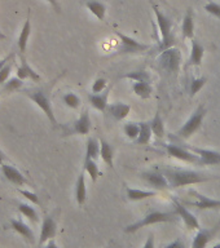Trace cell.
<instances>
[{"mask_svg":"<svg viewBox=\"0 0 220 248\" xmlns=\"http://www.w3.org/2000/svg\"><path fill=\"white\" fill-rule=\"evenodd\" d=\"M163 174L166 176L169 185L172 189H179V187H183V186L201 184V182L211 180V177H209V176L188 170H165Z\"/></svg>","mask_w":220,"mask_h":248,"instance_id":"6da1fadb","label":"cell"},{"mask_svg":"<svg viewBox=\"0 0 220 248\" xmlns=\"http://www.w3.org/2000/svg\"><path fill=\"white\" fill-rule=\"evenodd\" d=\"M23 94H26L29 98H30L33 102H34L36 106H38L40 110H42L46 116L48 118V120L51 122V124L53 125L54 128L58 127L57 119L54 116L53 108H52V104H51L50 96L47 94V91L44 88H33V89H26Z\"/></svg>","mask_w":220,"mask_h":248,"instance_id":"7a4b0ae2","label":"cell"},{"mask_svg":"<svg viewBox=\"0 0 220 248\" xmlns=\"http://www.w3.org/2000/svg\"><path fill=\"white\" fill-rule=\"evenodd\" d=\"M152 8H153V12L155 15V19H157V23H158L159 31H161V44H159V50L167 49V48H171L172 44L175 43V38L172 35V21H171L170 17H167L165 13L159 11L158 7L155 5L153 1H151Z\"/></svg>","mask_w":220,"mask_h":248,"instance_id":"3957f363","label":"cell"},{"mask_svg":"<svg viewBox=\"0 0 220 248\" xmlns=\"http://www.w3.org/2000/svg\"><path fill=\"white\" fill-rule=\"evenodd\" d=\"M176 218V212H161V211H155V212L148 213L147 216H144L141 220L136 221L134 224L128 225L124 229V232L132 234V232H137L139 229L149 226V225L159 224V222H172Z\"/></svg>","mask_w":220,"mask_h":248,"instance_id":"277c9868","label":"cell"},{"mask_svg":"<svg viewBox=\"0 0 220 248\" xmlns=\"http://www.w3.org/2000/svg\"><path fill=\"white\" fill-rule=\"evenodd\" d=\"M157 62H158L159 67L166 73H179L180 66H182V52L179 48H174V46L167 48L161 52Z\"/></svg>","mask_w":220,"mask_h":248,"instance_id":"5b68a950","label":"cell"},{"mask_svg":"<svg viewBox=\"0 0 220 248\" xmlns=\"http://www.w3.org/2000/svg\"><path fill=\"white\" fill-rule=\"evenodd\" d=\"M206 112H207V110H206L205 105H200L189 119L186 120V124L176 132V136L184 140H188L189 137H192V135H194L201 128Z\"/></svg>","mask_w":220,"mask_h":248,"instance_id":"8992f818","label":"cell"},{"mask_svg":"<svg viewBox=\"0 0 220 248\" xmlns=\"http://www.w3.org/2000/svg\"><path fill=\"white\" fill-rule=\"evenodd\" d=\"M114 34L119 38V48H118V54H136L143 53L149 49V46L137 42L136 39L131 38L126 34H122L118 30H114Z\"/></svg>","mask_w":220,"mask_h":248,"instance_id":"52a82bcc","label":"cell"},{"mask_svg":"<svg viewBox=\"0 0 220 248\" xmlns=\"http://www.w3.org/2000/svg\"><path fill=\"white\" fill-rule=\"evenodd\" d=\"M165 149H166L167 154L170 155L171 158H176L179 160H183V162L193 163V164H200V156L197 154H194L193 151H190L189 149L186 147L179 146V145H175V143H166L163 145Z\"/></svg>","mask_w":220,"mask_h":248,"instance_id":"ba28073f","label":"cell"},{"mask_svg":"<svg viewBox=\"0 0 220 248\" xmlns=\"http://www.w3.org/2000/svg\"><path fill=\"white\" fill-rule=\"evenodd\" d=\"M91 127H92V123H91V118H89V112L87 108H85L82 111L81 116L78 118L71 127L65 132V136L70 135H81V136H87L91 131Z\"/></svg>","mask_w":220,"mask_h":248,"instance_id":"9c48e42d","label":"cell"},{"mask_svg":"<svg viewBox=\"0 0 220 248\" xmlns=\"http://www.w3.org/2000/svg\"><path fill=\"white\" fill-rule=\"evenodd\" d=\"M172 204L175 207V212L180 218L183 220L184 225L186 226V229L189 230H194V229H200V222L194 217L193 213H190L188 211V208H186V204H183L182 202L178 201L176 198H172Z\"/></svg>","mask_w":220,"mask_h":248,"instance_id":"30bf717a","label":"cell"},{"mask_svg":"<svg viewBox=\"0 0 220 248\" xmlns=\"http://www.w3.org/2000/svg\"><path fill=\"white\" fill-rule=\"evenodd\" d=\"M186 147L200 156V160H201L200 166H220V153H218V151L196 146H188V145Z\"/></svg>","mask_w":220,"mask_h":248,"instance_id":"8fae6325","label":"cell"},{"mask_svg":"<svg viewBox=\"0 0 220 248\" xmlns=\"http://www.w3.org/2000/svg\"><path fill=\"white\" fill-rule=\"evenodd\" d=\"M57 232V222L53 218V216H46L43 218L42 228H40V235H39V246H43L48 240L53 239Z\"/></svg>","mask_w":220,"mask_h":248,"instance_id":"7c38bea8","label":"cell"},{"mask_svg":"<svg viewBox=\"0 0 220 248\" xmlns=\"http://www.w3.org/2000/svg\"><path fill=\"white\" fill-rule=\"evenodd\" d=\"M1 173L5 178H7L8 181L13 184L16 186H25V185H29V181H27V178L23 176L21 172H19L17 168H15L11 164H7V163H3L1 166Z\"/></svg>","mask_w":220,"mask_h":248,"instance_id":"4fadbf2b","label":"cell"},{"mask_svg":"<svg viewBox=\"0 0 220 248\" xmlns=\"http://www.w3.org/2000/svg\"><path fill=\"white\" fill-rule=\"evenodd\" d=\"M141 178L149 184V185L155 190H166L167 187H170L169 181H167L166 176L158 170H148L141 173Z\"/></svg>","mask_w":220,"mask_h":248,"instance_id":"5bb4252c","label":"cell"},{"mask_svg":"<svg viewBox=\"0 0 220 248\" xmlns=\"http://www.w3.org/2000/svg\"><path fill=\"white\" fill-rule=\"evenodd\" d=\"M190 194H193L194 197L197 198V202H186L184 204L190 205V207H194L197 209H218L220 208V199H213V198L206 197V195H202V194L197 193L192 190Z\"/></svg>","mask_w":220,"mask_h":248,"instance_id":"9a60e30c","label":"cell"},{"mask_svg":"<svg viewBox=\"0 0 220 248\" xmlns=\"http://www.w3.org/2000/svg\"><path fill=\"white\" fill-rule=\"evenodd\" d=\"M220 224L214 229H198V232L192 242V248H206L207 243L213 239V236L215 235V232H218Z\"/></svg>","mask_w":220,"mask_h":248,"instance_id":"2e32d148","label":"cell"},{"mask_svg":"<svg viewBox=\"0 0 220 248\" xmlns=\"http://www.w3.org/2000/svg\"><path fill=\"white\" fill-rule=\"evenodd\" d=\"M110 87L105 89V92L101 93H89L88 94V101L89 104L92 105L93 108L99 110L101 112L106 111L108 108V98H109V92H110Z\"/></svg>","mask_w":220,"mask_h":248,"instance_id":"e0dca14e","label":"cell"},{"mask_svg":"<svg viewBox=\"0 0 220 248\" xmlns=\"http://www.w3.org/2000/svg\"><path fill=\"white\" fill-rule=\"evenodd\" d=\"M11 228L15 230L16 232H18L19 235L22 236L23 239L27 240L29 243H35V235L34 232L31 230L29 225H26L22 220H16V218H11Z\"/></svg>","mask_w":220,"mask_h":248,"instance_id":"ac0fdd59","label":"cell"},{"mask_svg":"<svg viewBox=\"0 0 220 248\" xmlns=\"http://www.w3.org/2000/svg\"><path fill=\"white\" fill-rule=\"evenodd\" d=\"M17 77L19 79H22V80L23 79H30V80L35 81V83L40 81V75L27 63L25 56H21V63L17 67Z\"/></svg>","mask_w":220,"mask_h":248,"instance_id":"d6986e66","label":"cell"},{"mask_svg":"<svg viewBox=\"0 0 220 248\" xmlns=\"http://www.w3.org/2000/svg\"><path fill=\"white\" fill-rule=\"evenodd\" d=\"M203 54H205V48L202 46L201 43L196 39H192V52H190L189 60L186 62V67L201 65Z\"/></svg>","mask_w":220,"mask_h":248,"instance_id":"ffe728a7","label":"cell"},{"mask_svg":"<svg viewBox=\"0 0 220 248\" xmlns=\"http://www.w3.org/2000/svg\"><path fill=\"white\" fill-rule=\"evenodd\" d=\"M106 111L116 120H123L127 118L131 111V106L128 104H123V102H116V104L108 105Z\"/></svg>","mask_w":220,"mask_h":248,"instance_id":"44dd1931","label":"cell"},{"mask_svg":"<svg viewBox=\"0 0 220 248\" xmlns=\"http://www.w3.org/2000/svg\"><path fill=\"white\" fill-rule=\"evenodd\" d=\"M30 34H31V22H30V15H29L27 16L26 21H25V23H23L22 30H21V32H19L18 40H17V46H18L19 54H21V56H23L25 52H26L27 42H29Z\"/></svg>","mask_w":220,"mask_h":248,"instance_id":"7402d4cb","label":"cell"},{"mask_svg":"<svg viewBox=\"0 0 220 248\" xmlns=\"http://www.w3.org/2000/svg\"><path fill=\"white\" fill-rule=\"evenodd\" d=\"M126 193H127L128 201L139 202L143 201V199H148V198L155 197L157 195V190H140L126 186Z\"/></svg>","mask_w":220,"mask_h":248,"instance_id":"603a6c76","label":"cell"},{"mask_svg":"<svg viewBox=\"0 0 220 248\" xmlns=\"http://www.w3.org/2000/svg\"><path fill=\"white\" fill-rule=\"evenodd\" d=\"M182 34L183 39H193L194 35V21H193V12L192 9H188L184 16V19H183L182 25Z\"/></svg>","mask_w":220,"mask_h":248,"instance_id":"cb8c5ba5","label":"cell"},{"mask_svg":"<svg viewBox=\"0 0 220 248\" xmlns=\"http://www.w3.org/2000/svg\"><path fill=\"white\" fill-rule=\"evenodd\" d=\"M85 7L99 21H104L105 15H106V5L101 3L99 0H87Z\"/></svg>","mask_w":220,"mask_h":248,"instance_id":"d4e9b609","label":"cell"},{"mask_svg":"<svg viewBox=\"0 0 220 248\" xmlns=\"http://www.w3.org/2000/svg\"><path fill=\"white\" fill-rule=\"evenodd\" d=\"M100 156L102 159V162L109 167L113 168V160H114V149L109 145L108 141H105L104 139H100Z\"/></svg>","mask_w":220,"mask_h":248,"instance_id":"484cf974","label":"cell"},{"mask_svg":"<svg viewBox=\"0 0 220 248\" xmlns=\"http://www.w3.org/2000/svg\"><path fill=\"white\" fill-rule=\"evenodd\" d=\"M132 91L136 96H139L143 100H147V98H151L152 93H153V87H152V83H148V81H135V83H132Z\"/></svg>","mask_w":220,"mask_h":248,"instance_id":"4316f807","label":"cell"},{"mask_svg":"<svg viewBox=\"0 0 220 248\" xmlns=\"http://www.w3.org/2000/svg\"><path fill=\"white\" fill-rule=\"evenodd\" d=\"M75 199L79 205L85 204L87 199V187H85V178L83 172L78 176L77 184H75Z\"/></svg>","mask_w":220,"mask_h":248,"instance_id":"83f0119b","label":"cell"},{"mask_svg":"<svg viewBox=\"0 0 220 248\" xmlns=\"http://www.w3.org/2000/svg\"><path fill=\"white\" fill-rule=\"evenodd\" d=\"M151 127L153 135L155 136V139L162 140L166 135V131H165V123H163V119L161 114L158 111L155 112L154 118L151 120Z\"/></svg>","mask_w":220,"mask_h":248,"instance_id":"f1b7e54d","label":"cell"},{"mask_svg":"<svg viewBox=\"0 0 220 248\" xmlns=\"http://www.w3.org/2000/svg\"><path fill=\"white\" fill-rule=\"evenodd\" d=\"M99 156H100V141L96 137H89L87 140L85 159H93V160H96Z\"/></svg>","mask_w":220,"mask_h":248,"instance_id":"f546056e","label":"cell"},{"mask_svg":"<svg viewBox=\"0 0 220 248\" xmlns=\"http://www.w3.org/2000/svg\"><path fill=\"white\" fill-rule=\"evenodd\" d=\"M152 135H153V132H152V127H151V122L149 123H140V133L139 137L136 139L135 143L137 145H148V143L151 142Z\"/></svg>","mask_w":220,"mask_h":248,"instance_id":"4dcf8cb0","label":"cell"},{"mask_svg":"<svg viewBox=\"0 0 220 248\" xmlns=\"http://www.w3.org/2000/svg\"><path fill=\"white\" fill-rule=\"evenodd\" d=\"M120 78H123V79H131V80L134 81H148V83H152L151 74L148 73V71H145V70L131 71V73L120 75Z\"/></svg>","mask_w":220,"mask_h":248,"instance_id":"1f68e13d","label":"cell"},{"mask_svg":"<svg viewBox=\"0 0 220 248\" xmlns=\"http://www.w3.org/2000/svg\"><path fill=\"white\" fill-rule=\"evenodd\" d=\"M18 211L22 216L27 217L31 222L36 224L39 221V215L36 212V209L34 207H31L30 204H26V203H18Z\"/></svg>","mask_w":220,"mask_h":248,"instance_id":"d6a6232c","label":"cell"},{"mask_svg":"<svg viewBox=\"0 0 220 248\" xmlns=\"http://www.w3.org/2000/svg\"><path fill=\"white\" fill-rule=\"evenodd\" d=\"M85 170L89 174V177L92 180V182H96L99 176H100V170L96 164V160L93 159H85Z\"/></svg>","mask_w":220,"mask_h":248,"instance_id":"836d02e7","label":"cell"},{"mask_svg":"<svg viewBox=\"0 0 220 248\" xmlns=\"http://www.w3.org/2000/svg\"><path fill=\"white\" fill-rule=\"evenodd\" d=\"M62 101H64V104H65L66 106L70 108H78L82 104L81 97L78 96L77 93H74V92L65 93V94L62 96Z\"/></svg>","mask_w":220,"mask_h":248,"instance_id":"e575fe53","label":"cell"},{"mask_svg":"<svg viewBox=\"0 0 220 248\" xmlns=\"http://www.w3.org/2000/svg\"><path fill=\"white\" fill-rule=\"evenodd\" d=\"M123 131L128 139L132 140V141H136L140 133V123H134V122L126 123L123 127Z\"/></svg>","mask_w":220,"mask_h":248,"instance_id":"d590c367","label":"cell"},{"mask_svg":"<svg viewBox=\"0 0 220 248\" xmlns=\"http://www.w3.org/2000/svg\"><path fill=\"white\" fill-rule=\"evenodd\" d=\"M207 83V78L206 77H201V78H193L192 81H190V87H189V93L190 96L193 97L196 96L202 88H203V85Z\"/></svg>","mask_w":220,"mask_h":248,"instance_id":"8d00e7d4","label":"cell"},{"mask_svg":"<svg viewBox=\"0 0 220 248\" xmlns=\"http://www.w3.org/2000/svg\"><path fill=\"white\" fill-rule=\"evenodd\" d=\"M22 85H23L22 79H19L18 77H16L9 79L8 81H5V83H4L3 89L4 91H7V92H16V91H18Z\"/></svg>","mask_w":220,"mask_h":248,"instance_id":"74e56055","label":"cell"},{"mask_svg":"<svg viewBox=\"0 0 220 248\" xmlns=\"http://www.w3.org/2000/svg\"><path fill=\"white\" fill-rule=\"evenodd\" d=\"M12 66H13V58H11L9 61L3 66V69L0 70V85H3L7 79L9 78L12 73Z\"/></svg>","mask_w":220,"mask_h":248,"instance_id":"f35d334b","label":"cell"},{"mask_svg":"<svg viewBox=\"0 0 220 248\" xmlns=\"http://www.w3.org/2000/svg\"><path fill=\"white\" fill-rule=\"evenodd\" d=\"M18 193L22 195L23 198H26L27 201H30L33 204H38V205H42V203H40V199H39V197L36 195V194H34L33 191H30V190H23V189H18Z\"/></svg>","mask_w":220,"mask_h":248,"instance_id":"ab89813d","label":"cell"},{"mask_svg":"<svg viewBox=\"0 0 220 248\" xmlns=\"http://www.w3.org/2000/svg\"><path fill=\"white\" fill-rule=\"evenodd\" d=\"M205 11L210 15H213L214 17L220 19V4L215 3V1H209L205 5Z\"/></svg>","mask_w":220,"mask_h":248,"instance_id":"60d3db41","label":"cell"},{"mask_svg":"<svg viewBox=\"0 0 220 248\" xmlns=\"http://www.w3.org/2000/svg\"><path fill=\"white\" fill-rule=\"evenodd\" d=\"M106 84H108V80L105 78H99V79H96L92 84V93L104 92V89L106 88Z\"/></svg>","mask_w":220,"mask_h":248,"instance_id":"b9f144b4","label":"cell"},{"mask_svg":"<svg viewBox=\"0 0 220 248\" xmlns=\"http://www.w3.org/2000/svg\"><path fill=\"white\" fill-rule=\"evenodd\" d=\"M165 248H186V247L182 239H176L174 240V242H171L170 244L165 246Z\"/></svg>","mask_w":220,"mask_h":248,"instance_id":"7bdbcfd3","label":"cell"},{"mask_svg":"<svg viewBox=\"0 0 220 248\" xmlns=\"http://www.w3.org/2000/svg\"><path fill=\"white\" fill-rule=\"evenodd\" d=\"M143 248H155L154 235H153V234H149V236H148L147 242H145V244L143 246Z\"/></svg>","mask_w":220,"mask_h":248,"instance_id":"ee69618b","label":"cell"},{"mask_svg":"<svg viewBox=\"0 0 220 248\" xmlns=\"http://www.w3.org/2000/svg\"><path fill=\"white\" fill-rule=\"evenodd\" d=\"M47 1H48V3H50L52 7H53V9L57 12V13H60V12H61V7H60L58 0H47Z\"/></svg>","mask_w":220,"mask_h":248,"instance_id":"f6af8a7d","label":"cell"},{"mask_svg":"<svg viewBox=\"0 0 220 248\" xmlns=\"http://www.w3.org/2000/svg\"><path fill=\"white\" fill-rule=\"evenodd\" d=\"M13 57H15V54H9V56H7V57H4L3 60H0V70L3 69V66L5 65V63H7V62Z\"/></svg>","mask_w":220,"mask_h":248,"instance_id":"bcb514c9","label":"cell"},{"mask_svg":"<svg viewBox=\"0 0 220 248\" xmlns=\"http://www.w3.org/2000/svg\"><path fill=\"white\" fill-rule=\"evenodd\" d=\"M44 248H58V246L56 244V242H54L53 239H51V240H48V242H47L46 247H44Z\"/></svg>","mask_w":220,"mask_h":248,"instance_id":"7dc6e473","label":"cell"},{"mask_svg":"<svg viewBox=\"0 0 220 248\" xmlns=\"http://www.w3.org/2000/svg\"><path fill=\"white\" fill-rule=\"evenodd\" d=\"M5 160H7V155L4 154L3 150L0 149V166H1L3 163H5Z\"/></svg>","mask_w":220,"mask_h":248,"instance_id":"c3c4849f","label":"cell"},{"mask_svg":"<svg viewBox=\"0 0 220 248\" xmlns=\"http://www.w3.org/2000/svg\"><path fill=\"white\" fill-rule=\"evenodd\" d=\"M213 248H220V243H218V244H215V246H214Z\"/></svg>","mask_w":220,"mask_h":248,"instance_id":"681fc988","label":"cell"},{"mask_svg":"<svg viewBox=\"0 0 220 248\" xmlns=\"http://www.w3.org/2000/svg\"><path fill=\"white\" fill-rule=\"evenodd\" d=\"M4 38V35H1V34H0V39H3Z\"/></svg>","mask_w":220,"mask_h":248,"instance_id":"f907efd6","label":"cell"}]
</instances>
